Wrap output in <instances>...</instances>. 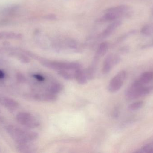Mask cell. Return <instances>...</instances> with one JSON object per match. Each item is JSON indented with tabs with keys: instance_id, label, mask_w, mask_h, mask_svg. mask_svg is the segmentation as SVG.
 I'll return each instance as SVG.
<instances>
[{
	"instance_id": "cell-9",
	"label": "cell",
	"mask_w": 153,
	"mask_h": 153,
	"mask_svg": "<svg viewBox=\"0 0 153 153\" xmlns=\"http://www.w3.org/2000/svg\"><path fill=\"white\" fill-rule=\"evenodd\" d=\"M75 78L77 83L81 85L86 84L88 79L85 71L81 68L75 71Z\"/></svg>"
},
{
	"instance_id": "cell-21",
	"label": "cell",
	"mask_w": 153,
	"mask_h": 153,
	"mask_svg": "<svg viewBox=\"0 0 153 153\" xmlns=\"http://www.w3.org/2000/svg\"><path fill=\"white\" fill-rule=\"evenodd\" d=\"M17 80L20 83L24 82L25 81V77H24L23 75L21 73L18 74L17 76Z\"/></svg>"
},
{
	"instance_id": "cell-1",
	"label": "cell",
	"mask_w": 153,
	"mask_h": 153,
	"mask_svg": "<svg viewBox=\"0 0 153 153\" xmlns=\"http://www.w3.org/2000/svg\"><path fill=\"white\" fill-rule=\"evenodd\" d=\"M6 130L11 137L18 144L30 143L38 138L39 134L36 132L25 131L15 126H8Z\"/></svg>"
},
{
	"instance_id": "cell-4",
	"label": "cell",
	"mask_w": 153,
	"mask_h": 153,
	"mask_svg": "<svg viewBox=\"0 0 153 153\" xmlns=\"http://www.w3.org/2000/svg\"><path fill=\"white\" fill-rule=\"evenodd\" d=\"M131 9L127 5H121L112 7L106 10L101 20L103 21H111L124 16H127L130 13Z\"/></svg>"
},
{
	"instance_id": "cell-18",
	"label": "cell",
	"mask_w": 153,
	"mask_h": 153,
	"mask_svg": "<svg viewBox=\"0 0 153 153\" xmlns=\"http://www.w3.org/2000/svg\"><path fill=\"white\" fill-rule=\"evenodd\" d=\"M10 54L12 55L17 57L21 62L24 63H28L30 62L29 58L23 54H19L16 52H12Z\"/></svg>"
},
{
	"instance_id": "cell-5",
	"label": "cell",
	"mask_w": 153,
	"mask_h": 153,
	"mask_svg": "<svg viewBox=\"0 0 153 153\" xmlns=\"http://www.w3.org/2000/svg\"><path fill=\"white\" fill-rule=\"evenodd\" d=\"M16 119L19 124L28 128H36L40 125L39 122L31 114L27 112H20L17 115Z\"/></svg>"
},
{
	"instance_id": "cell-19",
	"label": "cell",
	"mask_w": 153,
	"mask_h": 153,
	"mask_svg": "<svg viewBox=\"0 0 153 153\" xmlns=\"http://www.w3.org/2000/svg\"><path fill=\"white\" fill-rule=\"evenodd\" d=\"M144 102L143 101H137L130 104L128 106V109L131 111H134L140 109L143 107Z\"/></svg>"
},
{
	"instance_id": "cell-13",
	"label": "cell",
	"mask_w": 153,
	"mask_h": 153,
	"mask_svg": "<svg viewBox=\"0 0 153 153\" xmlns=\"http://www.w3.org/2000/svg\"><path fill=\"white\" fill-rule=\"evenodd\" d=\"M153 80V72H147L141 75L137 81L143 85L147 84Z\"/></svg>"
},
{
	"instance_id": "cell-12",
	"label": "cell",
	"mask_w": 153,
	"mask_h": 153,
	"mask_svg": "<svg viewBox=\"0 0 153 153\" xmlns=\"http://www.w3.org/2000/svg\"><path fill=\"white\" fill-rule=\"evenodd\" d=\"M121 22L120 21H115L113 23L108 26L107 28L102 32V37H105L111 35L116 30V29L121 25Z\"/></svg>"
},
{
	"instance_id": "cell-2",
	"label": "cell",
	"mask_w": 153,
	"mask_h": 153,
	"mask_svg": "<svg viewBox=\"0 0 153 153\" xmlns=\"http://www.w3.org/2000/svg\"><path fill=\"white\" fill-rule=\"evenodd\" d=\"M31 57L37 59L40 62V63L44 66L58 72L62 70L75 71L81 68V65L77 63L50 61L37 56L33 54L31 55Z\"/></svg>"
},
{
	"instance_id": "cell-7",
	"label": "cell",
	"mask_w": 153,
	"mask_h": 153,
	"mask_svg": "<svg viewBox=\"0 0 153 153\" xmlns=\"http://www.w3.org/2000/svg\"><path fill=\"white\" fill-rule=\"evenodd\" d=\"M120 60V57L117 55L110 54L108 55L103 63L102 73L104 74H106L109 72L112 67L118 63Z\"/></svg>"
},
{
	"instance_id": "cell-23",
	"label": "cell",
	"mask_w": 153,
	"mask_h": 153,
	"mask_svg": "<svg viewBox=\"0 0 153 153\" xmlns=\"http://www.w3.org/2000/svg\"><path fill=\"white\" fill-rule=\"evenodd\" d=\"M4 75H5V74H4L3 71L0 70V80L3 79L4 77Z\"/></svg>"
},
{
	"instance_id": "cell-11",
	"label": "cell",
	"mask_w": 153,
	"mask_h": 153,
	"mask_svg": "<svg viewBox=\"0 0 153 153\" xmlns=\"http://www.w3.org/2000/svg\"><path fill=\"white\" fill-rule=\"evenodd\" d=\"M0 103L3 106L9 108H15L19 106L17 101L13 99L7 97H1L0 98Z\"/></svg>"
},
{
	"instance_id": "cell-20",
	"label": "cell",
	"mask_w": 153,
	"mask_h": 153,
	"mask_svg": "<svg viewBox=\"0 0 153 153\" xmlns=\"http://www.w3.org/2000/svg\"><path fill=\"white\" fill-rule=\"evenodd\" d=\"M139 152L145 153H153V146L150 144L146 145L142 148Z\"/></svg>"
},
{
	"instance_id": "cell-15",
	"label": "cell",
	"mask_w": 153,
	"mask_h": 153,
	"mask_svg": "<svg viewBox=\"0 0 153 153\" xmlns=\"http://www.w3.org/2000/svg\"><path fill=\"white\" fill-rule=\"evenodd\" d=\"M63 89V86L61 84L59 83H55L53 84L49 87L48 89V92L56 94L62 91Z\"/></svg>"
},
{
	"instance_id": "cell-10",
	"label": "cell",
	"mask_w": 153,
	"mask_h": 153,
	"mask_svg": "<svg viewBox=\"0 0 153 153\" xmlns=\"http://www.w3.org/2000/svg\"><path fill=\"white\" fill-rule=\"evenodd\" d=\"M22 37L20 33L12 31H0V40H19Z\"/></svg>"
},
{
	"instance_id": "cell-16",
	"label": "cell",
	"mask_w": 153,
	"mask_h": 153,
	"mask_svg": "<svg viewBox=\"0 0 153 153\" xmlns=\"http://www.w3.org/2000/svg\"><path fill=\"white\" fill-rule=\"evenodd\" d=\"M71 71L68 70H62L58 71V73L61 77L67 80H71L75 78V72L71 73L70 72Z\"/></svg>"
},
{
	"instance_id": "cell-24",
	"label": "cell",
	"mask_w": 153,
	"mask_h": 153,
	"mask_svg": "<svg viewBox=\"0 0 153 153\" xmlns=\"http://www.w3.org/2000/svg\"><path fill=\"white\" fill-rule=\"evenodd\" d=\"M152 12L153 14V10L152 11Z\"/></svg>"
},
{
	"instance_id": "cell-22",
	"label": "cell",
	"mask_w": 153,
	"mask_h": 153,
	"mask_svg": "<svg viewBox=\"0 0 153 153\" xmlns=\"http://www.w3.org/2000/svg\"><path fill=\"white\" fill-rule=\"evenodd\" d=\"M33 77L39 81H43L45 80V78L41 75L39 74H34Z\"/></svg>"
},
{
	"instance_id": "cell-14",
	"label": "cell",
	"mask_w": 153,
	"mask_h": 153,
	"mask_svg": "<svg viewBox=\"0 0 153 153\" xmlns=\"http://www.w3.org/2000/svg\"><path fill=\"white\" fill-rule=\"evenodd\" d=\"M108 49V44L107 42H102L98 48L96 54V60L99 57L103 56L107 53Z\"/></svg>"
},
{
	"instance_id": "cell-8",
	"label": "cell",
	"mask_w": 153,
	"mask_h": 153,
	"mask_svg": "<svg viewBox=\"0 0 153 153\" xmlns=\"http://www.w3.org/2000/svg\"><path fill=\"white\" fill-rule=\"evenodd\" d=\"M57 98L56 94H53L49 92L41 94H37L34 96V99L36 100L46 102L55 101L57 99Z\"/></svg>"
},
{
	"instance_id": "cell-3",
	"label": "cell",
	"mask_w": 153,
	"mask_h": 153,
	"mask_svg": "<svg viewBox=\"0 0 153 153\" xmlns=\"http://www.w3.org/2000/svg\"><path fill=\"white\" fill-rule=\"evenodd\" d=\"M153 86L145 87L138 81L133 83L126 91L125 97L128 100L135 99L147 95L153 90Z\"/></svg>"
},
{
	"instance_id": "cell-6",
	"label": "cell",
	"mask_w": 153,
	"mask_h": 153,
	"mask_svg": "<svg viewBox=\"0 0 153 153\" xmlns=\"http://www.w3.org/2000/svg\"><path fill=\"white\" fill-rule=\"evenodd\" d=\"M126 77V71H121L118 73L110 82L108 90L111 93L118 91L123 85Z\"/></svg>"
},
{
	"instance_id": "cell-17",
	"label": "cell",
	"mask_w": 153,
	"mask_h": 153,
	"mask_svg": "<svg viewBox=\"0 0 153 153\" xmlns=\"http://www.w3.org/2000/svg\"><path fill=\"white\" fill-rule=\"evenodd\" d=\"M141 33L145 36H151L153 34V23H149L144 26L141 29Z\"/></svg>"
}]
</instances>
